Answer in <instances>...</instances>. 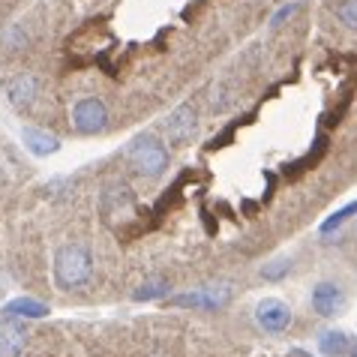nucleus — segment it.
<instances>
[{
  "label": "nucleus",
  "mask_w": 357,
  "mask_h": 357,
  "mask_svg": "<svg viewBox=\"0 0 357 357\" xmlns=\"http://www.w3.org/2000/svg\"><path fill=\"white\" fill-rule=\"evenodd\" d=\"M54 285L63 291L82 289L93 276V255L84 243H63L54 252Z\"/></svg>",
  "instance_id": "f257e3e1"
},
{
  "label": "nucleus",
  "mask_w": 357,
  "mask_h": 357,
  "mask_svg": "<svg viewBox=\"0 0 357 357\" xmlns=\"http://www.w3.org/2000/svg\"><path fill=\"white\" fill-rule=\"evenodd\" d=\"M126 156H130L135 172L142 177H147V181H160V177L168 172V151L160 138H153V135L135 138L132 147L126 151Z\"/></svg>",
  "instance_id": "f03ea898"
},
{
  "label": "nucleus",
  "mask_w": 357,
  "mask_h": 357,
  "mask_svg": "<svg viewBox=\"0 0 357 357\" xmlns=\"http://www.w3.org/2000/svg\"><path fill=\"white\" fill-rule=\"evenodd\" d=\"M162 132H165V142L174 144V147H186L195 138L198 132V112L192 102H181L172 114L162 121Z\"/></svg>",
  "instance_id": "7ed1b4c3"
},
{
  "label": "nucleus",
  "mask_w": 357,
  "mask_h": 357,
  "mask_svg": "<svg viewBox=\"0 0 357 357\" xmlns=\"http://www.w3.org/2000/svg\"><path fill=\"white\" fill-rule=\"evenodd\" d=\"M73 126L82 135H96L108 130V105L99 96H82L73 105Z\"/></svg>",
  "instance_id": "20e7f679"
},
{
  "label": "nucleus",
  "mask_w": 357,
  "mask_h": 357,
  "mask_svg": "<svg viewBox=\"0 0 357 357\" xmlns=\"http://www.w3.org/2000/svg\"><path fill=\"white\" fill-rule=\"evenodd\" d=\"M231 289L228 285H207V289H195L186 294H172L168 303L172 306H190V310H220L228 303Z\"/></svg>",
  "instance_id": "39448f33"
},
{
  "label": "nucleus",
  "mask_w": 357,
  "mask_h": 357,
  "mask_svg": "<svg viewBox=\"0 0 357 357\" xmlns=\"http://www.w3.org/2000/svg\"><path fill=\"white\" fill-rule=\"evenodd\" d=\"M255 324H259L264 333H282V331H289V324H291L289 303L280 301V297H264V301L255 303Z\"/></svg>",
  "instance_id": "423d86ee"
},
{
  "label": "nucleus",
  "mask_w": 357,
  "mask_h": 357,
  "mask_svg": "<svg viewBox=\"0 0 357 357\" xmlns=\"http://www.w3.org/2000/svg\"><path fill=\"white\" fill-rule=\"evenodd\" d=\"M310 303H312L315 315H321V319H336V315L345 310L349 297H345L342 285H336V282H331V280H324V282H319V285L312 289Z\"/></svg>",
  "instance_id": "0eeeda50"
},
{
  "label": "nucleus",
  "mask_w": 357,
  "mask_h": 357,
  "mask_svg": "<svg viewBox=\"0 0 357 357\" xmlns=\"http://www.w3.org/2000/svg\"><path fill=\"white\" fill-rule=\"evenodd\" d=\"M102 213L105 220H130L135 213V198L126 183H112L102 192Z\"/></svg>",
  "instance_id": "6e6552de"
},
{
  "label": "nucleus",
  "mask_w": 357,
  "mask_h": 357,
  "mask_svg": "<svg viewBox=\"0 0 357 357\" xmlns=\"http://www.w3.org/2000/svg\"><path fill=\"white\" fill-rule=\"evenodd\" d=\"M36 96H39V78L33 73H22V75H15L6 82V99L13 108H18V112L31 108L36 102Z\"/></svg>",
  "instance_id": "1a4fd4ad"
},
{
  "label": "nucleus",
  "mask_w": 357,
  "mask_h": 357,
  "mask_svg": "<svg viewBox=\"0 0 357 357\" xmlns=\"http://www.w3.org/2000/svg\"><path fill=\"white\" fill-rule=\"evenodd\" d=\"M27 349V327L18 319L0 324V357H22Z\"/></svg>",
  "instance_id": "9d476101"
},
{
  "label": "nucleus",
  "mask_w": 357,
  "mask_h": 357,
  "mask_svg": "<svg viewBox=\"0 0 357 357\" xmlns=\"http://www.w3.org/2000/svg\"><path fill=\"white\" fill-rule=\"evenodd\" d=\"M22 138H24V144H27V151L36 153V156H48V153H57V151H61V138L48 135V132H43V130H33V126H24Z\"/></svg>",
  "instance_id": "9b49d317"
},
{
  "label": "nucleus",
  "mask_w": 357,
  "mask_h": 357,
  "mask_svg": "<svg viewBox=\"0 0 357 357\" xmlns=\"http://www.w3.org/2000/svg\"><path fill=\"white\" fill-rule=\"evenodd\" d=\"M3 315L6 319H43L48 315V306L33 301V297H15L3 306Z\"/></svg>",
  "instance_id": "f8f14e48"
},
{
  "label": "nucleus",
  "mask_w": 357,
  "mask_h": 357,
  "mask_svg": "<svg viewBox=\"0 0 357 357\" xmlns=\"http://www.w3.org/2000/svg\"><path fill=\"white\" fill-rule=\"evenodd\" d=\"M319 349L324 357H349L351 340L342 331H321L319 333Z\"/></svg>",
  "instance_id": "ddd939ff"
},
{
  "label": "nucleus",
  "mask_w": 357,
  "mask_h": 357,
  "mask_svg": "<svg viewBox=\"0 0 357 357\" xmlns=\"http://www.w3.org/2000/svg\"><path fill=\"white\" fill-rule=\"evenodd\" d=\"M168 289H172V285H168L165 280H147V282H142L135 289V301H160V297H168Z\"/></svg>",
  "instance_id": "4468645a"
},
{
  "label": "nucleus",
  "mask_w": 357,
  "mask_h": 357,
  "mask_svg": "<svg viewBox=\"0 0 357 357\" xmlns=\"http://www.w3.org/2000/svg\"><path fill=\"white\" fill-rule=\"evenodd\" d=\"M351 216H357V202H351V204H345V207H342V211H336V213L331 216V220H324V222H321V228H319V231H321V234H333V231H336V228H342L345 222H349V220H351Z\"/></svg>",
  "instance_id": "2eb2a0df"
},
{
  "label": "nucleus",
  "mask_w": 357,
  "mask_h": 357,
  "mask_svg": "<svg viewBox=\"0 0 357 357\" xmlns=\"http://www.w3.org/2000/svg\"><path fill=\"white\" fill-rule=\"evenodd\" d=\"M333 13L349 31H357V0H340V3L333 6Z\"/></svg>",
  "instance_id": "dca6fc26"
},
{
  "label": "nucleus",
  "mask_w": 357,
  "mask_h": 357,
  "mask_svg": "<svg viewBox=\"0 0 357 357\" xmlns=\"http://www.w3.org/2000/svg\"><path fill=\"white\" fill-rule=\"evenodd\" d=\"M289 271H291V261L289 259H273L271 264L261 267V276H264V280H271V282H280Z\"/></svg>",
  "instance_id": "f3484780"
},
{
  "label": "nucleus",
  "mask_w": 357,
  "mask_h": 357,
  "mask_svg": "<svg viewBox=\"0 0 357 357\" xmlns=\"http://www.w3.org/2000/svg\"><path fill=\"white\" fill-rule=\"evenodd\" d=\"M27 45V31H24V24H13L6 31V48L9 52H22V48Z\"/></svg>",
  "instance_id": "a211bd4d"
},
{
  "label": "nucleus",
  "mask_w": 357,
  "mask_h": 357,
  "mask_svg": "<svg viewBox=\"0 0 357 357\" xmlns=\"http://www.w3.org/2000/svg\"><path fill=\"white\" fill-rule=\"evenodd\" d=\"M297 9H301V3H297V0H294V3H291V6H282V9H280V13H276V15L271 18V24H273V27H280V24L285 22V18H291V15L297 13Z\"/></svg>",
  "instance_id": "6ab92c4d"
},
{
  "label": "nucleus",
  "mask_w": 357,
  "mask_h": 357,
  "mask_svg": "<svg viewBox=\"0 0 357 357\" xmlns=\"http://www.w3.org/2000/svg\"><path fill=\"white\" fill-rule=\"evenodd\" d=\"M349 357H357V340L351 342V349H349Z\"/></svg>",
  "instance_id": "aec40b11"
}]
</instances>
